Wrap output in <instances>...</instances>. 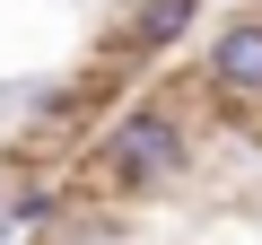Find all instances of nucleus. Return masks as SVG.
I'll return each instance as SVG.
<instances>
[{"label": "nucleus", "mask_w": 262, "mask_h": 245, "mask_svg": "<svg viewBox=\"0 0 262 245\" xmlns=\"http://www.w3.org/2000/svg\"><path fill=\"white\" fill-rule=\"evenodd\" d=\"M0 193H9V167H0Z\"/></svg>", "instance_id": "obj_4"}, {"label": "nucleus", "mask_w": 262, "mask_h": 245, "mask_svg": "<svg viewBox=\"0 0 262 245\" xmlns=\"http://www.w3.org/2000/svg\"><path fill=\"white\" fill-rule=\"evenodd\" d=\"M192 27H201V0H122L105 27V53L114 62H166Z\"/></svg>", "instance_id": "obj_3"}, {"label": "nucleus", "mask_w": 262, "mask_h": 245, "mask_svg": "<svg viewBox=\"0 0 262 245\" xmlns=\"http://www.w3.org/2000/svg\"><path fill=\"white\" fill-rule=\"evenodd\" d=\"M201 88L227 105V114H262V9H227L201 44Z\"/></svg>", "instance_id": "obj_2"}, {"label": "nucleus", "mask_w": 262, "mask_h": 245, "mask_svg": "<svg viewBox=\"0 0 262 245\" xmlns=\"http://www.w3.org/2000/svg\"><path fill=\"white\" fill-rule=\"evenodd\" d=\"M88 167L105 193L122 201H140V193H175L192 167H201V132H192V114L175 96H131L105 132L88 140Z\"/></svg>", "instance_id": "obj_1"}]
</instances>
